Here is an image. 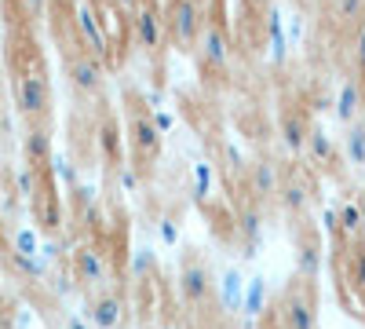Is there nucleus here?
<instances>
[{
    "label": "nucleus",
    "instance_id": "nucleus-10",
    "mask_svg": "<svg viewBox=\"0 0 365 329\" xmlns=\"http://www.w3.org/2000/svg\"><path fill=\"white\" fill-rule=\"evenodd\" d=\"M91 318H96V325L110 329V325H117V318H120V304L113 300V296H106V300H99V304H96Z\"/></svg>",
    "mask_w": 365,
    "mask_h": 329
},
{
    "label": "nucleus",
    "instance_id": "nucleus-12",
    "mask_svg": "<svg viewBox=\"0 0 365 329\" xmlns=\"http://www.w3.org/2000/svg\"><path fill=\"white\" fill-rule=\"evenodd\" d=\"M296 267H299L303 278H314V275H318V246H314V242L303 246V253L296 256Z\"/></svg>",
    "mask_w": 365,
    "mask_h": 329
},
{
    "label": "nucleus",
    "instance_id": "nucleus-26",
    "mask_svg": "<svg viewBox=\"0 0 365 329\" xmlns=\"http://www.w3.org/2000/svg\"><path fill=\"white\" fill-rule=\"evenodd\" d=\"M161 329H175V325H161Z\"/></svg>",
    "mask_w": 365,
    "mask_h": 329
},
{
    "label": "nucleus",
    "instance_id": "nucleus-20",
    "mask_svg": "<svg viewBox=\"0 0 365 329\" xmlns=\"http://www.w3.org/2000/svg\"><path fill=\"white\" fill-rule=\"evenodd\" d=\"M311 143H314V154H318V158H329V139H325V132H311Z\"/></svg>",
    "mask_w": 365,
    "mask_h": 329
},
{
    "label": "nucleus",
    "instance_id": "nucleus-17",
    "mask_svg": "<svg viewBox=\"0 0 365 329\" xmlns=\"http://www.w3.org/2000/svg\"><path fill=\"white\" fill-rule=\"evenodd\" d=\"M282 194H285V198H282L285 208H292V213H296V208H303V201H307V191H303V187H285Z\"/></svg>",
    "mask_w": 365,
    "mask_h": 329
},
{
    "label": "nucleus",
    "instance_id": "nucleus-22",
    "mask_svg": "<svg viewBox=\"0 0 365 329\" xmlns=\"http://www.w3.org/2000/svg\"><path fill=\"white\" fill-rule=\"evenodd\" d=\"M322 223H325L332 234H340V213H332V208H329V213L322 216Z\"/></svg>",
    "mask_w": 365,
    "mask_h": 329
},
{
    "label": "nucleus",
    "instance_id": "nucleus-14",
    "mask_svg": "<svg viewBox=\"0 0 365 329\" xmlns=\"http://www.w3.org/2000/svg\"><path fill=\"white\" fill-rule=\"evenodd\" d=\"M340 231H344V234H358V231H361L358 205H344V208H340Z\"/></svg>",
    "mask_w": 365,
    "mask_h": 329
},
{
    "label": "nucleus",
    "instance_id": "nucleus-24",
    "mask_svg": "<svg viewBox=\"0 0 365 329\" xmlns=\"http://www.w3.org/2000/svg\"><path fill=\"white\" fill-rule=\"evenodd\" d=\"M26 4L34 8V11H41V4H44V0H26Z\"/></svg>",
    "mask_w": 365,
    "mask_h": 329
},
{
    "label": "nucleus",
    "instance_id": "nucleus-25",
    "mask_svg": "<svg viewBox=\"0 0 365 329\" xmlns=\"http://www.w3.org/2000/svg\"><path fill=\"white\" fill-rule=\"evenodd\" d=\"M70 329H84V325H81V322H70Z\"/></svg>",
    "mask_w": 365,
    "mask_h": 329
},
{
    "label": "nucleus",
    "instance_id": "nucleus-2",
    "mask_svg": "<svg viewBox=\"0 0 365 329\" xmlns=\"http://www.w3.org/2000/svg\"><path fill=\"white\" fill-rule=\"evenodd\" d=\"M282 318L289 329H318V318H314V300H307V296H289L285 308H282Z\"/></svg>",
    "mask_w": 365,
    "mask_h": 329
},
{
    "label": "nucleus",
    "instance_id": "nucleus-15",
    "mask_svg": "<svg viewBox=\"0 0 365 329\" xmlns=\"http://www.w3.org/2000/svg\"><path fill=\"white\" fill-rule=\"evenodd\" d=\"M237 227H241V234H245V238H256L259 234V213H256V208H241Z\"/></svg>",
    "mask_w": 365,
    "mask_h": 329
},
{
    "label": "nucleus",
    "instance_id": "nucleus-23",
    "mask_svg": "<svg viewBox=\"0 0 365 329\" xmlns=\"http://www.w3.org/2000/svg\"><path fill=\"white\" fill-rule=\"evenodd\" d=\"M358 282L365 285V256H358Z\"/></svg>",
    "mask_w": 365,
    "mask_h": 329
},
{
    "label": "nucleus",
    "instance_id": "nucleus-9",
    "mask_svg": "<svg viewBox=\"0 0 365 329\" xmlns=\"http://www.w3.org/2000/svg\"><path fill=\"white\" fill-rule=\"evenodd\" d=\"M73 77H77L81 88H88V92H96V88H99V66L91 63V59H77V63H73Z\"/></svg>",
    "mask_w": 365,
    "mask_h": 329
},
{
    "label": "nucleus",
    "instance_id": "nucleus-5",
    "mask_svg": "<svg viewBox=\"0 0 365 329\" xmlns=\"http://www.w3.org/2000/svg\"><path fill=\"white\" fill-rule=\"evenodd\" d=\"M263 308H267V282L252 278L249 289H245V300H241V311H245L249 318H256V315H263Z\"/></svg>",
    "mask_w": 365,
    "mask_h": 329
},
{
    "label": "nucleus",
    "instance_id": "nucleus-11",
    "mask_svg": "<svg viewBox=\"0 0 365 329\" xmlns=\"http://www.w3.org/2000/svg\"><path fill=\"white\" fill-rule=\"evenodd\" d=\"M132 128H135V143H139V151L158 154V128L150 125V121H135Z\"/></svg>",
    "mask_w": 365,
    "mask_h": 329
},
{
    "label": "nucleus",
    "instance_id": "nucleus-4",
    "mask_svg": "<svg viewBox=\"0 0 365 329\" xmlns=\"http://www.w3.org/2000/svg\"><path fill=\"white\" fill-rule=\"evenodd\" d=\"M172 29H175L179 41H194V34H197V8H194V0H175Z\"/></svg>",
    "mask_w": 365,
    "mask_h": 329
},
{
    "label": "nucleus",
    "instance_id": "nucleus-19",
    "mask_svg": "<svg viewBox=\"0 0 365 329\" xmlns=\"http://www.w3.org/2000/svg\"><path fill=\"white\" fill-rule=\"evenodd\" d=\"M285 139H289V146H303V121H285Z\"/></svg>",
    "mask_w": 365,
    "mask_h": 329
},
{
    "label": "nucleus",
    "instance_id": "nucleus-8",
    "mask_svg": "<svg viewBox=\"0 0 365 329\" xmlns=\"http://www.w3.org/2000/svg\"><path fill=\"white\" fill-rule=\"evenodd\" d=\"M241 300H245L241 275H237V271H227V275H223V304H227V308H241Z\"/></svg>",
    "mask_w": 365,
    "mask_h": 329
},
{
    "label": "nucleus",
    "instance_id": "nucleus-13",
    "mask_svg": "<svg viewBox=\"0 0 365 329\" xmlns=\"http://www.w3.org/2000/svg\"><path fill=\"white\" fill-rule=\"evenodd\" d=\"M274 187H278V179H274V168H270V165H256V172H252V191L263 198V194H270Z\"/></svg>",
    "mask_w": 365,
    "mask_h": 329
},
{
    "label": "nucleus",
    "instance_id": "nucleus-16",
    "mask_svg": "<svg viewBox=\"0 0 365 329\" xmlns=\"http://www.w3.org/2000/svg\"><path fill=\"white\" fill-rule=\"evenodd\" d=\"M347 154H351V161H365V128H354L351 136H347Z\"/></svg>",
    "mask_w": 365,
    "mask_h": 329
},
{
    "label": "nucleus",
    "instance_id": "nucleus-21",
    "mask_svg": "<svg viewBox=\"0 0 365 329\" xmlns=\"http://www.w3.org/2000/svg\"><path fill=\"white\" fill-rule=\"evenodd\" d=\"M340 15H344V19H354V15H361V0H344Z\"/></svg>",
    "mask_w": 365,
    "mask_h": 329
},
{
    "label": "nucleus",
    "instance_id": "nucleus-3",
    "mask_svg": "<svg viewBox=\"0 0 365 329\" xmlns=\"http://www.w3.org/2000/svg\"><path fill=\"white\" fill-rule=\"evenodd\" d=\"M15 96H19V106H22L26 113H41V110L48 106V88H44L41 77H19Z\"/></svg>",
    "mask_w": 365,
    "mask_h": 329
},
{
    "label": "nucleus",
    "instance_id": "nucleus-6",
    "mask_svg": "<svg viewBox=\"0 0 365 329\" xmlns=\"http://www.w3.org/2000/svg\"><path fill=\"white\" fill-rule=\"evenodd\" d=\"M139 41H143L146 48H154V44L161 41V19H158L154 11H143V15H139Z\"/></svg>",
    "mask_w": 365,
    "mask_h": 329
},
{
    "label": "nucleus",
    "instance_id": "nucleus-1",
    "mask_svg": "<svg viewBox=\"0 0 365 329\" xmlns=\"http://www.w3.org/2000/svg\"><path fill=\"white\" fill-rule=\"evenodd\" d=\"M179 296L187 304H205L208 296H212V275L205 271L201 263H182L179 267Z\"/></svg>",
    "mask_w": 365,
    "mask_h": 329
},
{
    "label": "nucleus",
    "instance_id": "nucleus-7",
    "mask_svg": "<svg viewBox=\"0 0 365 329\" xmlns=\"http://www.w3.org/2000/svg\"><path fill=\"white\" fill-rule=\"evenodd\" d=\"M77 263H81V275H84L88 282H103V256H99L96 249H81Z\"/></svg>",
    "mask_w": 365,
    "mask_h": 329
},
{
    "label": "nucleus",
    "instance_id": "nucleus-18",
    "mask_svg": "<svg viewBox=\"0 0 365 329\" xmlns=\"http://www.w3.org/2000/svg\"><path fill=\"white\" fill-rule=\"evenodd\" d=\"M354 103H358V88L351 84L347 92H344V99H340V117H354V110H358Z\"/></svg>",
    "mask_w": 365,
    "mask_h": 329
}]
</instances>
